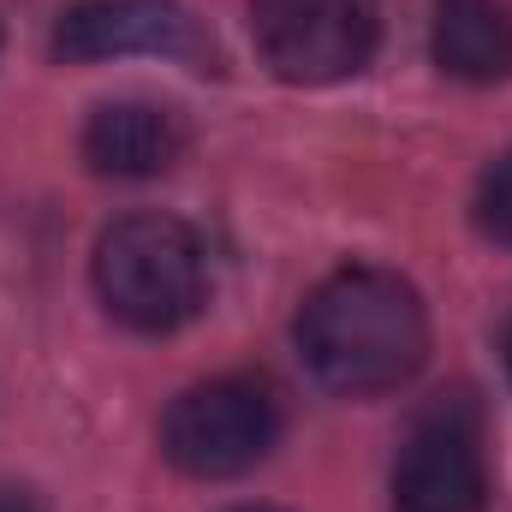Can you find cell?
Segmentation results:
<instances>
[{
	"instance_id": "1",
	"label": "cell",
	"mask_w": 512,
	"mask_h": 512,
	"mask_svg": "<svg viewBox=\"0 0 512 512\" xmlns=\"http://www.w3.org/2000/svg\"><path fill=\"white\" fill-rule=\"evenodd\" d=\"M298 358L328 393H393L429 358V310L387 268H340L298 310Z\"/></svg>"
},
{
	"instance_id": "2",
	"label": "cell",
	"mask_w": 512,
	"mask_h": 512,
	"mask_svg": "<svg viewBox=\"0 0 512 512\" xmlns=\"http://www.w3.org/2000/svg\"><path fill=\"white\" fill-rule=\"evenodd\" d=\"M96 298L108 304L114 322H126L131 334H173L203 310V245L185 221L143 209L120 215L114 227H102L96 239Z\"/></svg>"
},
{
	"instance_id": "3",
	"label": "cell",
	"mask_w": 512,
	"mask_h": 512,
	"mask_svg": "<svg viewBox=\"0 0 512 512\" xmlns=\"http://www.w3.org/2000/svg\"><path fill=\"white\" fill-rule=\"evenodd\" d=\"M280 441V405L256 376H209L185 387L161 417V453L197 483L245 477Z\"/></svg>"
},
{
	"instance_id": "4",
	"label": "cell",
	"mask_w": 512,
	"mask_h": 512,
	"mask_svg": "<svg viewBox=\"0 0 512 512\" xmlns=\"http://www.w3.org/2000/svg\"><path fill=\"white\" fill-rule=\"evenodd\" d=\"M256 54L286 84L358 78L382 42L376 0H251Z\"/></svg>"
},
{
	"instance_id": "5",
	"label": "cell",
	"mask_w": 512,
	"mask_h": 512,
	"mask_svg": "<svg viewBox=\"0 0 512 512\" xmlns=\"http://www.w3.org/2000/svg\"><path fill=\"white\" fill-rule=\"evenodd\" d=\"M489 501V465L477 423L435 405L393 465V512H483Z\"/></svg>"
},
{
	"instance_id": "6",
	"label": "cell",
	"mask_w": 512,
	"mask_h": 512,
	"mask_svg": "<svg viewBox=\"0 0 512 512\" xmlns=\"http://www.w3.org/2000/svg\"><path fill=\"white\" fill-rule=\"evenodd\" d=\"M120 54H179L203 60V36L185 6L173 0H78L54 24V60L96 66Z\"/></svg>"
},
{
	"instance_id": "7",
	"label": "cell",
	"mask_w": 512,
	"mask_h": 512,
	"mask_svg": "<svg viewBox=\"0 0 512 512\" xmlns=\"http://www.w3.org/2000/svg\"><path fill=\"white\" fill-rule=\"evenodd\" d=\"M78 149L102 179H155L185 155V120L161 102H102Z\"/></svg>"
},
{
	"instance_id": "8",
	"label": "cell",
	"mask_w": 512,
	"mask_h": 512,
	"mask_svg": "<svg viewBox=\"0 0 512 512\" xmlns=\"http://www.w3.org/2000/svg\"><path fill=\"white\" fill-rule=\"evenodd\" d=\"M429 54L459 84H501L512 72V6L507 0H441L429 24Z\"/></svg>"
},
{
	"instance_id": "9",
	"label": "cell",
	"mask_w": 512,
	"mask_h": 512,
	"mask_svg": "<svg viewBox=\"0 0 512 512\" xmlns=\"http://www.w3.org/2000/svg\"><path fill=\"white\" fill-rule=\"evenodd\" d=\"M477 227H483L495 245L512 251V149L495 155V161L483 167V179H477Z\"/></svg>"
},
{
	"instance_id": "10",
	"label": "cell",
	"mask_w": 512,
	"mask_h": 512,
	"mask_svg": "<svg viewBox=\"0 0 512 512\" xmlns=\"http://www.w3.org/2000/svg\"><path fill=\"white\" fill-rule=\"evenodd\" d=\"M0 512H36V501L24 489H0Z\"/></svg>"
},
{
	"instance_id": "11",
	"label": "cell",
	"mask_w": 512,
	"mask_h": 512,
	"mask_svg": "<svg viewBox=\"0 0 512 512\" xmlns=\"http://www.w3.org/2000/svg\"><path fill=\"white\" fill-rule=\"evenodd\" d=\"M501 358H507V376H512V316H507V334H501Z\"/></svg>"
},
{
	"instance_id": "12",
	"label": "cell",
	"mask_w": 512,
	"mask_h": 512,
	"mask_svg": "<svg viewBox=\"0 0 512 512\" xmlns=\"http://www.w3.org/2000/svg\"><path fill=\"white\" fill-rule=\"evenodd\" d=\"M227 512H280V507H227Z\"/></svg>"
}]
</instances>
